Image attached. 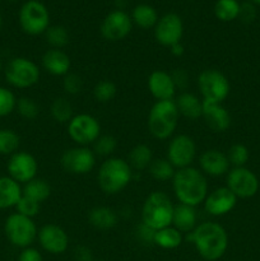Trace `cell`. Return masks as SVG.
Wrapping results in <instances>:
<instances>
[{"instance_id": "obj_19", "label": "cell", "mask_w": 260, "mask_h": 261, "mask_svg": "<svg viewBox=\"0 0 260 261\" xmlns=\"http://www.w3.org/2000/svg\"><path fill=\"white\" fill-rule=\"evenodd\" d=\"M148 89L157 101L173 99L177 91L171 73L165 70H154L150 73V75L148 76Z\"/></svg>"}, {"instance_id": "obj_43", "label": "cell", "mask_w": 260, "mask_h": 261, "mask_svg": "<svg viewBox=\"0 0 260 261\" xmlns=\"http://www.w3.org/2000/svg\"><path fill=\"white\" fill-rule=\"evenodd\" d=\"M135 234H137V239L139 240L143 244H154V229L149 228L148 226H145L144 223L138 224L137 231H135Z\"/></svg>"}, {"instance_id": "obj_25", "label": "cell", "mask_w": 260, "mask_h": 261, "mask_svg": "<svg viewBox=\"0 0 260 261\" xmlns=\"http://www.w3.org/2000/svg\"><path fill=\"white\" fill-rule=\"evenodd\" d=\"M175 103L180 116L189 120H198L203 116V99L196 97L195 94L183 92L175 99Z\"/></svg>"}, {"instance_id": "obj_17", "label": "cell", "mask_w": 260, "mask_h": 261, "mask_svg": "<svg viewBox=\"0 0 260 261\" xmlns=\"http://www.w3.org/2000/svg\"><path fill=\"white\" fill-rule=\"evenodd\" d=\"M37 240L46 252L53 255H61L68 250L69 236L61 227L56 224H45L38 231Z\"/></svg>"}, {"instance_id": "obj_15", "label": "cell", "mask_w": 260, "mask_h": 261, "mask_svg": "<svg viewBox=\"0 0 260 261\" xmlns=\"http://www.w3.org/2000/svg\"><path fill=\"white\" fill-rule=\"evenodd\" d=\"M133 28V20L127 13L124 10H112L105 17L99 31L105 40L117 42L127 37Z\"/></svg>"}, {"instance_id": "obj_37", "label": "cell", "mask_w": 260, "mask_h": 261, "mask_svg": "<svg viewBox=\"0 0 260 261\" xmlns=\"http://www.w3.org/2000/svg\"><path fill=\"white\" fill-rule=\"evenodd\" d=\"M94 154L99 157H110L116 150L117 140L112 135H99L98 139L93 143Z\"/></svg>"}, {"instance_id": "obj_33", "label": "cell", "mask_w": 260, "mask_h": 261, "mask_svg": "<svg viewBox=\"0 0 260 261\" xmlns=\"http://www.w3.org/2000/svg\"><path fill=\"white\" fill-rule=\"evenodd\" d=\"M50 112L53 119L59 124H68L73 119V106L64 97H59L53 101L50 106Z\"/></svg>"}, {"instance_id": "obj_32", "label": "cell", "mask_w": 260, "mask_h": 261, "mask_svg": "<svg viewBox=\"0 0 260 261\" xmlns=\"http://www.w3.org/2000/svg\"><path fill=\"white\" fill-rule=\"evenodd\" d=\"M240 4L237 0H217L214 4V14L221 22H232L240 14Z\"/></svg>"}, {"instance_id": "obj_4", "label": "cell", "mask_w": 260, "mask_h": 261, "mask_svg": "<svg viewBox=\"0 0 260 261\" xmlns=\"http://www.w3.org/2000/svg\"><path fill=\"white\" fill-rule=\"evenodd\" d=\"M178 110L173 99L155 101L148 114V130L158 140L170 139L177 127Z\"/></svg>"}, {"instance_id": "obj_21", "label": "cell", "mask_w": 260, "mask_h": 261, "mask_svg": "<svg viewBox=\"0 0 260 261\" xmlns=\"http://www.w3.org/2000/svg\"><path fill=\"white\" fill-rule=\"evenodd\" d=\"M206 126L213 133H224L231 126V115L222 103L203 101V116Z\"/></svg>"}, {"instance_id": "obj_47", "label": "cell", "mask_w": 260, "mask_h": 261, "mask_svg": "<svg viewBox=\"0 0 260 261\" xmlns=\"http://www.w3.org/2000/svg\"><path fill=\"white\" fill-rule=\"evenodd\" d=\"M74 257L76 261H94L92 256V251L86 246H78L74 252Z\"/></svg>"}, {"instance_id": "obj_39", "label": "cell", "mask_w": 260, "mask_h": 261, "mask_svg": "<svg viewBox=\"0 0 260 261\" xmlns=\"http://www.w3.org/2000/svg\"><path fill=\"white\" fill-rule=\"evenodd\" d=\"M15 110L25 120H33L40 115V106L36 103L35 99L28 97H22L18 99Z\"/></svg>"}, {"instance_id": "obj_8", "label": "cell", "mask_w": 260, "mask_h": 261, "mask_svg": "<svg viewBox=\"0 0 260 261\" xmlns=\"http://www.w3.org/2000/svg\"><path fill=\"white\" fill-rule=\"evenodd\" d=\"M19 25L30 36L43 35L50 27V13L47 8L38 0H28L20 7Z\"/></svg>"}, {"instance_id": "obj_12", "label": "cell", "mask_w": 260, "mask_h": 261, "mask_svg": "<svg viewBox=\"0 0 260 261\" xmlns=\"http://www.w3.org/2000/svg\"><path fill=\"white\" fill-rule=\"evenodd\" d=\"M96 165V154L88 147L66 149L60 157V166L71 175H87Z\"/></svg>"}, {"instance_id": "obj_26", "label": "cell", "mask_w": 260, "mask_h": 261, "mask_svg": "<svg viewBox=\"0 0 260 261\" xmlns=\"http://www.w3.org/2000/svg\"><path fill=\"white\" fill-rule=\"evenodd\" d=\"M88 222L96 229L107 231L117 224V214L109 206H96L89 211Z\"/></svg>"}, {"instance_id": "obj_24", "label": "cell", "mask_w": 260, "mask_h": 261, "mask_svg": "<svg viewBox=\"0 0 260 261\" xmlns=\"http://www.w3.org/2000/svg\"><path fill=\"white\" fill-rule=\"evenodd\" d=\"M198 216H196V211L194 206L185 205V204H180L175 205L173 209V217H172V226L176 229L181 232V233H190L194 231L198 224Z\"/></svg>"}, {"instance_id": "obj_31", "label": "cell", "mask_w": 260, "mask_h": 261, "mask_svg": "<svg viewBox=\"0 0 260 261\" xmlns=\"http://www.w3.org/2000/svg\"><path fill=\"white\" fill-rule=\"evenodd\" d=\"M148 171L154 180L166 182V181L172 180L176 168L171 165L167 158H157V160L152 161L150 166L148 167Z\"/></svg>"}, {"instance_id": "obj_22", "label": "cell", "mask_w": 260, "mask_h": 261, "mask_svg": "<svg viewBox=\"0 0 260 261\" xmlns=\"http://www.w3.org/2000/svg\"><path fill=\"white\" fill-rule=\"evenodd\" d=\"M42 68L54 76H65L70 73L71 60L68 54L59 48H50L41 59Z\"/></svg>"}, {"instance_id": "obj_51", "label": "cell", "mask_w": 260, "mask_h": 261, "mask_svg": "<svg viewBox=\"0 0 260 261\" xmlns=\"http://www.w3.org/2000/svg\"><path fill=\"white\" fill-rule=\"evenodd\" d=\"M3 70V64H2V60H0V71Z\"/></svg>"}, {"instance_id": "obj_41", "label": "cell", "mask_w": 260, "mask_h": 261, "mask_svg": "<svg viewBox=\"0 0 260 261\" xmlns=\"http://www.w3.org/2000/svg\"><path fill=\"white\" fill-rule=\"evenodd\" d=\"M15 209H17V213L28 217V218H33V217H36L40 213L41 204L27 198V196L22 194V198L19 199V201L15 205Z\"/></svg>"}, {"instance_id": "obj_35", "label": "cell", "mask_w": 260, "mask_h": 261, "mask_svg": "<svg viewBox=\"0 0 260 261\" xmlns=\"http://www.w3.org/2000/svg\"><path fill=\"white\" fill-rule=\"evenodd\" d=\"M20 144L19 135L10 129H0V154L12 155L18 152Z\"/></svg>"}, {"instance_id": "obj_48", "label": "cell", "mask_w": 260, "mask_h": 261, "mask_svg": "<svg viewBox=\"0 0 260 261\" xmlns=\"http://www.w3.org/2000/svg\"><path fill=\"white\" fill-rule=\"evenodd\" d=\"M170 51L173 56H177V58H180V56H183L184 53H185V47L183 46V43L178 42V43H176V45L171 46Z\"/></svg>"}, {"instance_id": "obj_27", "label": "cell", "mask_w": 260, "mask_h": 261, "mask_svg": "<svg viewBox=\"0 0 260 261\" xmlns=\"http://www.w3.org/2000/svg\"><path fill=\"white\" fill-rule=\"evenodd\" d=\"M184 233H181L178 229L173 226L165 227L162 229L155 231L154 234V245L165 250H175L183 244Z\"/></svg>"}, {"instance_id": "obj_45", "label": "cell", "mask_w": 260, "mask_h": 261, "mask_svg": "<svg viewBox=\"0 0 260 261\" xmlns=\"http://www.w3.org/2000/svg\"><path fill=\"white\" fill-rule=\"evenodd\" d=\"M171 76H172L176 88L177 89L186 88V86H188L189 83V76L185 69H175V71L171 73Z\"/></svg>"}, {"instance_id": "obj_5", "label": "cell", "mask_w": 260, "mask_h": 261, "mask_svg": "<svg viewBox=\"0 0 260 261\" xmlns=\"http://www.w3.org/2000/svg\"><path fill=\"white\" fill-rule=\"evenodd\" d=\"M173 209L175 205L167 194L162 191H153L143 204L142 223L154 231L172 226Z\"/></svg>"}, {"instance_id": "obj_44", "label": "cell", "mask_w": 260, "mask_h": 261, "mask_svg": "<svg viewBox=\"0 0 260 261\" xmlns=\"http://www.w3.org/2000/svg\"><path fill=\"white\" fill-rule=\"evenodd\" d=\"M239 18L244 23H251L256 18V8L252 3H244L240 7V14Z\"/></svg>"}, {"instance_id": "obj_52", "label": "cell", "mask_w": 260, "mask_h": 261, "mask_svg": "<svg viewBox=\"0 0 260 261\" xmlns=\"http://www.w3.org/2000/svg\"><path fill=\"white\" fill-rule=\"evenodd\" d=\"M9 2H15V0H9Z\"/></svg>"}, {"instance_id": "obj_49", "label": "cell", "mask_w": 260, "mask_h": 261, "mask_svg": "<svg viewBox=\"0 0 260 261\" xmlns=\"http://www.w3.org/2000/svg\"><path fill=\"white\" fill-rule=\"evenodd\" d=\"M250 3H252L254 5H260V0H250Z\"/></svg>"}, {"instance_id": "obj_46", "label": "cell", "mask_w": 260, "mask_h": 261, "mask_svg": "<svg viewBox=\"0 0 260 261\" xmlns=\"http://www.w3.org/2000/svg\"><path fill=\"white\" fill-rule=\"evenodd\" d=\"M18 261H43V257L37 249L30 246L22 249L19 256H18Z\"/></svg>"}, {"instance_id": "obj_38", "label": "cell", "mask_w": 260, "mask_h": 261, "mask_svg": "<svg viewBox=\"0 0 260 261\" xmlns=\"http://www.w3.org/2000/svg\"><path fill=\"white\" fill-rule=\"evenodd\" d=\"M227 158L233 167H245L250 158L249 149L244 144H233L227 152Z\"/></svg>"}, {"instance_id": "obj_50", "label": "cell", "mask_w": 260, "mask_h": 261, "mask_svg": "<svg viewBox=\"0 0 260 261\" xmlns=\"http://www.w3.org/2000/svg\"><path fill=\"white\" fill-rule=\"evenodd\" d=\"M2 27H3V17L2 14H0V30H2Z\"/></svg>"}, {"instance_id": "obj_20", "label": "cell", "mask_w": 260, "mask_h": 261, "mask_svg": "<svg viewBox=\"0 0 260 261\" xmlns=\"http://www.w3.org/2000/svg\"><path fill=\"white\" fill-rule=\"evenodd\" d=\"M199 167L204 175L221 177L228 173L231 165H229L227 154L218 149H208L201 153L199 157Z\"/></svg>"}, {"instance_id": "obj_6", "label": "cell", "mask_w": 260, "mask_h": 261, "mask_svg": "<svg viewBox=\"0 0 260 261\" xmlns=\"http://www.w3.org/2000/svg\"><path fill=\"white\" fill-rule=\"evenodd\" d=\"M4 233L13 246L25 249L37 239L38 229L33 218H28L15 212L5 219Z\"/></svg>"}, {"instance_id": "obj_23", "label": "cell", "mask_w": 260, "mask_h": 261, "mask_svg": "<svg viewBox=\"0 0 260 261\" xmlns=\"http://www.w3.org/2000/svg\"><path fill=\"white\" fill-rule=\"evenodd\" d=\"M22 198V186L9 176H0V211L15 208Z\"/></svg>"}, {"instance_id": "obj_28", "label": "cell", "mask_w": 260, "mask_h": 261, "mask_svg": "<svg viewBox=\"0 0 260 261\" xmlns=\"http://www.w3.org/2000/svg\"><path fill=\"white\" fill-rule=\"evenodd\" d=\"M158 13L152 5L148 4H139L133 9L132 20L134 24H137L139 28L143 30H149L154 28V25L158 22Z\"/></svg>"}, {"instance_id": "obj_34", "label": "cell", "mask_w": 260, "mask_h": 261, "mask_svg": "<svg viewBox=\"0 0 260 261\" xmlns=\"http://www.w3.org/2000/svg\"><path fill=\"white\" fill-rule=\"evenodd\" d=\"M43 35H45L46 42L51 46V48H59V50H61L70 41V36H69L68 30L64 25H50Z\"/></svg>"}, {"instance_id": "obj_42", "label": "cell", "mask_w": 260, "mask_h": 261, "mask_svg": "<svg viewBox=\"0 0 260 261\" xmlns=\"http://www.w3.org/2000/svg\"><path fill=\"white\" fill-rule=\"evenodd\" d=\"M63 88L65 93L70 96H75L83 88V81L81 76L75 73H68L63 79Z\"/></svg>"}, {"instance_id": "obj_1", "label": "cell", "mask_w": 260, "mask_h": 261, "mask_svg": "<svg viewBox=\"0 0 260 261\" xmlns=\"http://www.w3.org/2000/svg\"><path fill=\"white\" fill-rule=\"evenodd\" d=\"M188 241L195 247L199 256L204 261H217L221 259L228 247V234L226 229L214 222H204L198 224L188 233Z\"/></svg>"}, {"instance_id": "obj_3", "label": "cell", "mask_w": 260, "mask_h": 261, "mask_svg": "<svg viewBox=\"0 0 260 261\" xmlns=\"http://www.w3.org/2000/svg\"><path fill=\"white\" fill-rule=\"evenodd\" d=\"M133 178V168L127 161L117 157H110L105 161L97 173L99 189L107 195L121 193Z\"/></svg>"}, {"instance_id": "obj_9", "label": "cell", "mask_w": 260, "mask_h": 261, "mask_svg": "<svg viewBox=\"0 0 260 261\" xmlns=\"http://www.w3.org/2000/svg\"><path fill=\"white\" fill-rule=\"evenodd\" d=\"M198 89L204 102L222 103L229 94L228 78L217 69H205L198 76Z\"/></svg>"}, {"instance_id": "obj_30", "label": "cell", "mask_w": 260, "mask_h": 261, "mask_svg": "<svg viewBox=\"0 0 260 261\" xmlns=\"http://www.w3.org/2000/svg\"><path fill=\"white\" fill-rule=\"evenodd\" d=\"M153 161V152L147 144H137L127 155V163L133 170L142 171L150 166Z\"/></svg>"}, {"instance_id": "obj_16", "label": "cell", "mask_w": 260, "mask_h": 261, "mask_svg": "<svg viewBox=\"0 0 260 261\" xmlns=\"http://www.w3.org/2000/svg\"><path fill=\"white\" fill-rule=\"evenodd\" d=\"M8 176L18 184H27L36 178L38 171V163L36 158L28 152H15L10 155L7 165Z\"/></svg>"}, {"instance_id": "obj_13", "label": "cell", "mask_w": 260, "mask_h": 261, "mask_svg": "<svg viewBox=\"0 0 260 261\" xmlns=\"http://www.w3.org/2000/svg\"><path fill=\"white\" fill-rule=\"evenodd\" d=\"M196 155V144L191 137L178 134L170 140L167 147V160L176 168L190 167Z\"/></svg>"}, {"instance_id": "obj_54", "label": "cell", "mask_w": 260, "mask_h": 261, "mask_svg": "<svg viewBox=\"0 0 260 261\" xmlns=\"http://www.w3.org/2000/svg\"><path fill=\"white\" fill-rule=\"evenodd\" d=\"M0 2H2V0H0Z\"/></svg>"}, {"instance_id": "obj_18", "label": "cell", "mask_w": 260, "mask_h": 261, "mask_svg": "<svg viewBox=\"0 0 260 261\" xmlns=\"http://www.w3.org/2000/svg\"><path fill=\"white\" fill-rule=\"evenodd\" d=\"M204 211L213 217L226 216L233 211L237 204V198L227 186L214 189L212 193H208L204 200Z\"/></svg>"}, {"instance_id": "obj_40", "label": "cell", "mask_w": 260, "mask_h": 261, "mask_svg": "<svg viewBox=\"0 0 260 261\" xmlns=\"http://www.w3.org/2000/svg\"><path fill=\"white\" fill-rule=\"evenodd\" d=\"M15 94L5 87H0V117H5L12 114L17 107Z\"/></svg>"}, {"instance_id": "obj_11", "label": "cell", "mask_w": 260, "mask_h": 261, "mask_svg": "<svg viewBox=\"0 0 260 261\" xmlns=\"http://www.w3.org/2000/svg\"><path fill=\"white\" fill-rule=\"evenodd\" d=\"M227 188L237 199H249L256 195L259 190V180L251 170L246 167H233L226 177Z\"/></svg>"}, {"instance_id": "obj_10", "label": "cell", "mask_w": 260, "mask_h": 261, "mask_svg": "<svg viewBox=\"0 0 260 261\" xmlns=\"http://www.w3.org/2000/svg\"><path fill=\"white\" fill-rule=\"evenodd\" d=\"M68 135L78 147H88L101 135V125L92 115H75L68 122Z\"/></svg>"}, {"instance_id": "obj_29", "label": "cell", "mask_w": 260, "mask_h": 261, "mask_svg": "<svg viewBox=\"0 0 260 261\" xmlns=\"http://www.w3.org/2000/svg\"><path fill=\"white\" fill-rule=\"evenodd\" d=\"M22 194L37 203H43L51 195V186L43 178H33L30 182L24 184L22 188Z\"/></svg>"}, {"instance_id": "obj_2", "label": "cell", "mask_w": 260, "mask_h": 261, "mask_svg": "<svg viewBox=\"0 0 260 261\" xmlns=\"http://www.w3.org/2000/svg\"><path fill=\"white\" fill-rule=\"evenodd\" d=\"M172 188L178 203L194 208L204 203L208 195L205 175L193 166L176 170L172 178Z\"/></svg>"}, {"instance_id": "obj_7", "label": "cell", "mask_w": 260, "mask_h": 261, "mask_svg": "<svg viewBox=\"0 0 260 261\" xmlns=\"http://www.w3.org/2000/svg\"><path fill=\"white\" fill-rule=\"evenodd\" d=\"M40 68L27 58H14L8 61L4 68V76L14 88H31L40 81Z\"/></svg>"}, {"instance_id": "obj_36", "label": "cell", "mask_w": 260, "mask_h": 261, "mask_svg": "<svg viewBox=\"0 0 260 261\" xmlns=\"http://www.w3.org/2000/svg\"><path fill=\"white\" fill-rule=\"evenodd\" d=\"M116 86L112 83L111 81H99L98 83L94 86L93 88V97L97 102L99 103H107V102L112 101L116 96Z\"/></svg>"}, {"instance_id": "obj_14", "label": "cell", "mask_w": 260, "mask_h": 261, "mask_svg": "<svg viewBox=\"0 0 260 261\" xmlns=\"http://www.w3.org/2000/svg\"><path fill=\"white\" fill-rule=\"evenodd\" d=\"M184 35L183 19L176 13H167L158 19L154 25V38L160 45L170 48L181 42Z\"/></svg>"}, {"instance_id": "obj_53", "label": "cell", "mask_w": 260, "mask_h": 261, "mask_svg": "<svg viewBox=\"0 0 260 261\" xmlns=\"http://www.w3.org/2000/svg\"><path fill=\"white\" fill-rule=\"evenodd\" d=\"M94 261H103V260H94Z\"/></svg>"}]
</instances>
